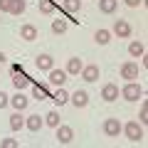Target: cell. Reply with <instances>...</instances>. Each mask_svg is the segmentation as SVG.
I'll list each match as a JSON object with an SVG mask.
<instances>
[{"label": "cell", "instance_id": "cell-1", "mask_svg": "<svg viewBox=\"0 0 148 148\" xmlns=\"http://www.w3.org/2000/svg\"><path fill=\"white\" fill-rule=\"evenodd\" d=\"M123 133H126V138L131 143H138V141H143V136H146V133H143V123L141 121H128L126 126L121 128Z\"/></svg>", "mask_w": 148, "mask_h": 148}, {"label": "cell", "instance_id": "cell-2", "mask_svg": "<svg viewBox=\"0 0 148 148\" xmlns=\"http://www.w3.org/2000/svg\"><path fill=\"white\" fill-rule=\"evenodd\" d=\"M121 96L126 101H138L143 96V89H141V84H136V82H126V86L121 89Z\"/></svg>", "mask_w": 148, "mask_h": 148}, {"label": "cell", "instance_id": "cell-3", "mask_svg": "<svg viewBox=\"0 0 148 148\" xmlns=\"http://www.w3.org/2000/svg\"><path fill=\"white\" fill-rule=\"evenodd\" d=\"M79 74H82V79H84V82H96V79H99V74H101V69H99V64H84Z\"/></svg>", "mask_w": 148, "mask_h": 148}, {"label": "cell", "instance_id": "cell-4", "mask_svg": "<svg viewBox=\"0 0 148 148\" xmlns=\"http://www.w3.org/2000/svg\"><path fill=\"white\" fill-rule=\"evenodd\" d=\"M121 121H119V119H106V121H104V133H106V136H109V138H116L119 136V133H121Z\"/></svg>", "mask_w": 148, "mask_h": 148}, {"label": "cell", "instance_id": "cell-5", "mask_svg": "<svg viewBox=\"0 0 148 148\" xmlns=\"http://www.w3.org/2000/svg\"><path fill=\"white\" fill-rule=\"evenodd\" d=\"M111 32L116 37H121V40H126V37H131V25H128L126 20H116L114 27H111Z\"/></svg>", "mask_w": 148, "mask_h": 148}, {"label": "cell", "instance_id": "cell-6", "mask_svg": "<svg viewBox=\"0 0 148 148\" xmlns=\"http://www.w3.org/2000/svg\"><path fill=\"white\" fill-rule=\"evenodd\" d=\"M121 77H123V79H128V82L138 79V64L136 62H123L121 64Z\"/></svg>", "mask_w": 148, "mask_h": 148}, {"label": "cell", "instance_id": "cell-7", "mask_svg": "<svg viewBox=\"0 0 148 148\" xmlns=\"http://www.w3.org/2000/svg\"><path fill=\"white\" fill-rule=\"evenodd\" d=\"M49 84H54V86H64L67 84V72H64V69H49Z\"/></svg>", "mask_w": 148, "mask_h": 148}, {"label": "cell", "instance_id": "cell-8", "mask_svg": "<svg viewBox=\"0 0 148 148\" xmlns=\"http://www.w3.org/2000/svg\"><path fill=\"white\" fill-rule=\"evenodd\" d=\"M72 138H74L72 126H62V123H59L57 126V141L62 143V146H67V143H72Z\"/></svg>", "mask_w": 148, "mask_h": 148}, {"label": "cell", "instance_id": "cell-9", "mask_svg": "<svg viewBox=\"0 0 148 148\" xmlns=\"http://www.w3.org/2000/svg\"><path fill=\"white\" fill-rule=\"evenodd\" d=\"M35 67L40 69V72H49V69L54 67V59L49 57V54H37V59H35Z\"/></svg>", "mask_w": 148, "mask_h": 148}, {"label": "cell", "instance_id": "cell-10", "mask_svg": "<svg viewBox=\"0 0 148 148\" xmlns=\"http://www.w3.org/2000/svg\"><path fill=\"white\" fill-rule=\"evenodd\" d=\"M101 99L104 101H116L119 99V86L116 84H104L101 86Z\"/></svg>", "mask_w": 148, "mask_h": 148}, {"label": "cell", "instance_id": "cell-11", "mask_svg": "<svg viewBox=\"0 0 148 148\" xmlns=\"http://www.w3.org/2000/svg\"><path fill=\"white\" fill-rule=\"evenodd\" d=\"M69 99H72V104H74V106H77V109H84V106H86V104H89V94H86V91H84V89H82V91H79V89H77V91H74V94H72V96H69Z\"/></svg>", "mask_w": 148, "mask_h": 148}, {"label": "cell", "instance_id": "cell-12", "mask_svg": "<svg viewBox=\"0 0 148 148\" xmlns=\"http://www.w3.org/2000/svg\"><path fill=\"white\" fill-rule=\"evenodd\" d=\"M82 67H84V62H82L79 57H72V59H67V69H64V72L72 74V77H79Z\"/></svg>", "mask_w": 148, "mask_h": 148}, {"label": "cell", "instance_id": "cell-13", "mask_svg": "<svg viewBox=\"0 0 148 148\" xmlns=\"http://www.w3.org/2000/svg\"><path fill=\"white\" fill-rule=\"evenodd\" d=\"M42 126H45V119H40L37 114H32V116H27V119H25V128H30L32 133H37Z\"/></svg>", "mask_w": 148, "mask_h": 148}, {"label": "cell", "instance_id": "cell-14", "mask_svg": "<svg viewBox=\"0 0 148 148\" xmlns=\"http://www.w3.org/2000/svg\"><path fill=\"white\" fill-rule=\"evenodd\" d=\"M20 37L25 40V42H32V40H37V27H35V25H30V22H27V25H22V27H20Z\"/></svg>", "mask_w": 148, "mask_h": 148}, {"label": "cell", "instance_id": "cell-15", "mask_svg": "<svg viewBox=\"0 0 148 148\" xmlns=\"http://www.w3.org/2000/svg\"><path fill=\"white\" fill-rule=\"evenodd\" d=\"M12 84H15L17 91H22V89H27V86H30V77H27V74H22V72H15Z\"/></svg>", "mask_w": 148, "mask_h": 148}, {"label": "cell", "instance_id": "cell-16", "mask_svg": "<svg viewBox=\"0 0 148 148\" xmlns=\"http://www.w3.org/2000/svg\"><path fill=\"white\" fill-rule=\"evenodd\" d=\"M128 54H131V57H143V54H146V45H143L141 40H133V42L128 45Z\"/></svg>", "mask_w": 148, "mask_h": 148}, {"label": "cell", "instance_id": "cell-17", "mask_svg": "<svg viewBox=\"0 0 148 148\" xmlns=\"http://www.w3.org/2000/svg\"><path fill=\"white\" fill-rule=\"evenodd\" d=\"M10 104L15 106L17 111H22V109H27V104H30V99H27V96L22 94V91H17V94H15V96L10 99Z\"/></svg>", "mask_w": 148, "mask_h": 148}, {"label": "cell", "instance_id": "cell-18", "mask_svg": "<svg viewBox=\"0 0 148 148\" xmlns=\"http://www.w3.org/2000/svg\"><path fill=\"white\" fill-rule=\"evenodd\" d=\"M116 8H119V0H99V10L106 12V15L116 12Z\"/></svg>", "mask_w": 148, "mask_h": 148}, {"label": "cell", "instance_id": "cell-19", "mask_svg": "<svg viewBox=\"0 0 148 148\" xmlns=\"http://www.w3.org/2000/svg\"><path fill=\"white\" fill-rule=\"evenodd\" d=\"M94 40H96L99 45H109V40H111V32L101 27V30H96V32H94Z\"/></svg>", "mask_w": 148, "mask_h": 148}, {"label": "cell", "instance_id": "cell-20", "mask_svg": "<svg viewBox=\"0 0 148 148\" xmlns=\"http://www.w3.org/2000/svg\"><path fill=\"white\" fill-rule=\"evenodd\" d=\"M62 8H64L67 12H79L82 0H62Z\"/></svg>", "mask_w": 148, "mask_h": 148}, {"label": "cell", "instance_id": "cell-21", "mask_svg": "<svg viewBox=\"0 0 148 148\" xmlns=\"http://www.w3.org/2000/svg\"><path fill=\"white\" fill-rule=\"evenodd\" d=\"M22 126H25V119L20 116V111H17V114H12V116H10V128H12V131H20Z\"/></svg>", "mask_w": 148, "mask_h": 148}, {"label": "cell", "instance_id": "cell-22", "mask_svg": "<svg viewBox=\"0 0 148 148\" xmlns=\"http://www.w3.org/2000/svg\"><path fill=\"white\" fill-rule=\"evenodd\" d=\"M52 32L54 35H64L67 32V20H62V17L59 20H52Z\"/></svg>", "mask_w": 148, "mask_h": 148}, {"label": "cell", "instance_id": "cell-23", "mask_svg": "<svg viewBox=\"0 0 148 148\" xmlns=\"http://www.w3.org/2000/svg\"><path fill=\"white\" fill-rule=\"evenodd\" d=\"M52 101H54V104H57V106H64V104H67V101H69V94H67V91L62 89V86H59V91H57V94L52 96Z\"/></svg>", "mask_w": 148, "mask_h": 148}, {"label": "cell", "instance_id": "cell-24", "mask_svg": "<svg viewBox=\"0 0 148 148\" xmlns=\"http://www.w3.org/2000/svg\"><path fill=\"white\" fill-rule=\"evenodd\" d=\"M25 12V0H12L10 3V15H22Z\"/></svg>", "mask_w": 148, "mask_h": 148}, {"label": "cell", "instance_id": "cell-25", "mask_svg": "<svg viewBox=\"0 0 148 148\" xmlns=\"http://www.w3.org/2000/svg\"><path fill=\"white\" fill-rule=\"evenodd\" d=\"M54 8H57V3H54V0H40V10H42L45 15L54 12Z\"/></svg>", "mask_w": 148, "mask_h": 148}, {"label": "cell", "instance_id": "cell-26", "mask_svg": "<svg viewBox=\"0 0 148 148\" xmlns=\"http://www.w3.org/2000/svg\"><path fill=\"white\" fill-rule=\"evenodd\" d=\"M45 123L52 126V128H57V126H59V114H57V111H49L47 116H45Z\"/></svg>", "mask_w": 148, "mask_h": 148}, {"label": "cell", "instance_id": "cell-27", "mask_svg": "<svg viewBox=\"0 0 148 148\" xmlns=\"http://www.w3.org/2000/svg\"><path fill=\"white\" fill-rule=\"evenodd\" d=\"M32 94H35V99H40V101L47 99V89H45L42 84H35V86H32Z\"/></svg>", "mask_w": 148, "mask_h": 148}, {"label": "cell", "instance_id": "cell-28", "mask_svg": "<svg viewBox=\"0 0 148 148\" xmlns=\"http://www.w3.org/2000/svg\"><path fill=\"white\" fill-rule=\"evenodd\" d=\"M0 146H3V148H17L20 143H17L15 138H3V141H0Z\"/></svg>", "mask_w": 148, "mask_h": 148}, {"label": "cell", "instance_id": "cell-29", "mask_svg": "<svg viewBox=\"0 0 148 148\" xmlns=\"http://www.w3.org/2000/svg\"><path fill=\"white\" fill-rule=\"evenodd\" d=\"M8 104H10V96H8L5 91H0V109H5Z\"/></svg>", "mask_w": 148, "mask_h": 148}, {"label": "cell", "instance_id": "cell-30", "mask_svg": "<svg viewBox=\"0 0 148 148\" xmlns=\"http://www.w3.org/2000/svg\"><path fill=\"white\" fill-rule=\"evenodd\" d=\"M10 3L12 0H0V12H10Z\"/></svg>", "mask_w": 148, "mask_h": 148}, {"label": "cell", "instance_id": "cell-31", "mask_svg": "<svg viewBox=\"0 0 148 148\" xmlns=\"http://www.w3.org/2000/svg\"><path fill=\"white\" fill-rule=\"evenodd\" d=\"M138 121H141V123H148V111H146V106H143L141 114H138Z\"/></svg>", "mask_w": 148, "mask_h": 148}, {"label": "cell", "instance_id": "cell-32", "mask_svg": "<svg viewBox=\"0 0 148 148\" xmlns=\"http://www.w3.org/2000/svg\"><path fill=\"white\" fill-rule=\"evenodd\" d=\"M128 8H138V5H143V0H123Z\"/></svg>", "mask_w": 148, "mask_h": 148}, {"label": "cell", "instance_id": "cell-33", "mask_svg": "<svg viewBox=\"0 0 148 148\" xmlns=\"http://www.w3.org/2000/svg\"><path fill=\"white\" fill-rule=\"evenodd\" d=\"M3 62H5V54H3V52H0V64H3Z\"/></svg>", "mask_w": 148, "mask_h": 148}]
</instances>
